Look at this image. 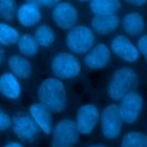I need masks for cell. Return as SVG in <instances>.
Instances as JSON below:
<instances>
[{"mask_svg": "<svg viewBox=\"0 0 147 147\" xmlns=\"http://www.w3.org/2000/svg\"><path fill=\"white\" fill-rule=\"evenodd\" d=\"M119 8H121L119 0H91L90 1V10L94 16L116 14L119 10Z\"/></svg>", "mask_w": 147, "mask_h": 147, "instance_id": "obj_19", "label": "cell"}, {"mask_svg": "<svg viewBox=\"0 0 147 147\" xmlns=\"http://www.w3.org/2000/svg\"><path fill=\"white\" fill-rule=\"evenodd\" d=\"M78 1H80V2H87V1H91V0H78Z\"/></svg>", "mask_w": 147, "mask_h": 147, "instance_id": "obj_33", "label": "cell"}, {"mask_svg": "<svg viewBox=\"0 0 147 147\" xmlns=\"http://www.w3.org/2000/svg\"><path fill=\"white\" fill-rule=\"evenodd\" d=\"M21 34L17 29L7 22H0V45L10 46L17 44Z\"/></svg>", "mask_w": 147, "mask_h": 147, "instance_id": "obj_23", "label": "cell"}, {"mask_svg": "<svg viewBox=\"0 0 147 147\" xmlns=\"http://www.w3.org/2000/svg\"><path fill=\"white\" fill-rule=\"evenodd\" d=\"M13 125V117H10L3 109L0 108V131H6Z\"/></svg>", "mask_w": 147, "mask_h": 147, "instance_id": "obj_25", "label": "cell"}, {"mask_svg": "<svg viewBox=\"0 0 147 147\" xmlns=\"http://www.w3.org/2000/svg\"><path fill=\"white\" fill-rule=\"evenodd\" d=\"M39 103L45 106L52 113H61L68 103L67 90L61 79L49 77L44 79L37 91Z\"/></svg>", "mask_w": 147, "mask_h": 147, "instance_id": "obj_1", "label": "cell"}, {"mask_svg": "<svg viewBox=\"0 0 147 147\" xmlns=\"http://www.w3.org/2000/svg\"><path fill=\"white\" fill-rule=\"evenodd\" d=\"M121 24V20L117 14L96 15L91 20V28L94 33L100 36H107L117 30Z\"/></svg>", "mask_w": 147, "mask_h": 147, "instance_id": "obj_15", "label": "cell"}, {"mask_svg": "<svg viewBox=\"0 0 147 147\" xmlns=\"http://www.w3.org/2000/svg\"><path fill=\"white\" fill-rule=\"evenodd\" d=\"M13 131L23 141H32L39 133V127L28 113L18 111L13 116Z\"/></svg>", "mask_w": 147, "mask_h": 147, "instance_id": "obj_10", "label": "cell"}, {"mask_svg": "<svg viewBox=\"0 0 147 147\" xmlns=\"http://www.w3.org/2000/svg\"><path fill=\"white\" fill-rule=\"evenodd\" d=\"M119 147H147V133L141 131H129L123 134Z\"/></svg>", "mask_w": 147, "mask_h": 147, "instance_id": "obj_22", "label": "cell"}, {"mask_svg": "<svg viewBox=\"0 0 147 147\" xmlns=\"http://www.w3.org/2000/svg\"><path fill=\"white\" fill-rule=\"evenodd\" d=\"M139 84L137 72L129 67H122L114 71L107 85V93L114 101H121L125 95L136 91Z\"/></svg>", "mask_w": 147, "mask_h": 147, "instance_id": "obj_2", "label": "cell"}, {"mask_svg": "<svg viewBox=\"0 0 147 147\" xmlns=\"http://www.w3.org/2000/svg\"><path fill=\"white\" fill-rule=\"evenodd\" d=\"M101 114L93 103H86L78 108L76 115V125L80 134H91L99 124Z\"/></svg>", "mask_w": 147, "mask_h": 147, "instance_id": "obj_8", "label": "cell"}, {"mask_svg": "<svg viewBox=\"0 0 147 147\" xmlns=\"http://www.w3.org/2000/svg\"><path fill=\"white\" fill-rule=\"evenodd\" d=\"M111 60V51L103 42L94 45V47L84 56V64L92 70H99L109 64Z\"/></svg>", "mask_w": 147, "mask_h": 147, "instance_id": "obj_12", "label": "cell"}, {"mask_svg": "<svg viewBox=\"0 0 147 147\" xmlns=\"http://www.w3.org/2000/svg\"><path fill=\"white\" fill-rule=\"evenodd\" d=\"M41 10L40 6L36 3H22L16 14V18L18 23L24 28H32L40 23L41 21Z\"/></svg>", "mask_w": 147, "mask_h": 147, "instance_id": "obj_14", "label": "cell"}, {"mask_svg": "<svg viewBox=\"0 0 147 147\" xmlns=\"http://www.w3.org/2000/svg\"><path fill=\"white\" fill-rule=\"evenodd\" d=\"M95 42V33L91 26L77 24L68 31L65 36V46L75 55H86Z\"/></svg>", "mask_w": 147, "mask_h": 147, "instance_id": "obj_3", "label": "cell"}, {"mask_svg": "<svg viewBox=\"0 0 147 147\" xmlns=\"http://www.w3.org/2000/svg\"><path fill=\"white\" fill-rule=\"evenodd\" d=\"M121 25L125 33L131 37H137L142 33L146 28L145 20L142 15L138 11H130L121 20Z\"/></svg>", "mask_w": 147, "mask_h": 147, "instance_id": "obj_17", "label": "cell"}, {"mask_svg": "<svg viewBox=\"0 0 147 147\" xmlns=\"http://www.w3.org/2000/svg\"><path fill=\"white\" fill-rule=\"evenodd\" d=\"M33 37H34L36 41L38 42L39 47L48 48L54 44L55 38H56V33L52 26H49L47 24H40L34 30Z\"/></svg>", "mask_w": 147, "mask_h": 147, "instance_id": "obj_20", "label": "cell"}, {"mask_svg": "<svg viewBox=\"0 0 147 147\" xmlns=\"http://www.w3.org/2000/svg\"><path fill=\"white\" fill-rule=\"evenodd\" d=\"M51 69L54 76L59 79H72L80 74L82 63L75 54L70 52H61L53 57Z\"/></svg>", "mask_w": 147, "mask_h": 147, "instance_id": "obj_4", "label": "cell"}, {"mask_svg": "<svg viewBox=\"0 0 147 147\" xmlns=\"http://www.w3.org/2000/svg\"><path fill=\"white\" fill-rule=\"evenodd\" d=\"M76 122L65 118L61 119L52 132L51 147H74L79 138Z\"/></svg>", "mask_w": 147, "mask_h": 147, "instance_id": "obj_6", "label": "cell"}, {"mask_svg": "<svg viewBox=\"0 0 147 147\" xmlns=\"http://www.w3.org/2000/svg\"><path fill=\"white\" fill-rule=\"evenodd\" d=\"M52 18L57 28L69 31L77 25L78 11L71 2L61 1L52 9Z\"/></svg>", "mask_w": 147, "mask_h": 147, "instance_id": "obj_9", "label": "cell"}, {"mask_svg": "<svg viewBox=\"0 0 147 147\" xmlns=\"http://www.w3.org/2000/svg\"><path fill=\"white\" fill-rule=\"evenodd\" d=\"M24 2H28V3H36V5H39V6H40V0H24Z\"/></svg>", "mask_w": 147, "mask_h": 147, "instance_id": "obj_31", "label": "cell"}, {"mask_svg": "<svg viewBox=\"0 0 147 147\" xmlns=\"http://www.w3.org/2000/svg\"><path fill=\"white\" fill-rule=\"evenodd\" d=\"M29 114L38 125L39 130L42 131L45 134H51L53 132V116L52 111L48 110L41 103H33L30 106Z\"/></svg>", "mask_w": 147, "mask_h": 147, "instance_id": "obj_13", "label": "cell"}, {"mask_svg": "<svg viewBox=\"0 0 147 147\" xmlns=\"http://www.w3.org/2000/svg\"><path fill=\"white\" fill-rule=\"evenodd\" d=\"M137 47H138L139 53L144 56L145 61L147 62V34H144L142 37H140V38L138 39Z\"/></svg>", "mask_w": 147, "mask_h": 147, "instance_id": "obj_26", "label": "cell"}, {"mask_svg": "<svg viewBox=\"0 0 147 147\" xmlns=\"http://www.w3.org/2000/svg\"><path fill=\"white\" fill-rule=\"evenodd\" d=\"M8 68L18 79H28L32 74L31 61L23 55H11L8 61Z\"/></svg>", "mask_w": 147, "mask_h": 147, "instance_id": "obj_18", "label": "cell"}, {"mask_svg": "<svg viewBox=\"0 0 147 147\" xmlns=\"http://www.w3.org/2000/svg\"><path fill=\"white\" fill-rule=\"evenodd\" d=\"M125 1L134 7H141L147 2V0H125Z\"/></svg>", "mask_w": 147, "mask_h": 147, "instance_id": "obj_28", "label": "cell"}, {"mask_svg": "<svg viewBox=\"0 0 147 147\" xmlns=\"http://www.w3.org/2000/svg\"><path fill=\"white\" fill-rule=\"evenodd\" d=\"M17 9L18 6L16 0H0V17L5 20V22L16 17Z\"/></svg>", "mask_w": 147, "mask_h": 147, "instance_id": "obj_24", "label": "cell"}, {"mask_svg": "<svg viewBox=\"0 0 147 147\" xmlns=\"http://www.w3.org/2000/svg\"><path fill=\"white\" fill-rule=\"evenodd\" d=\"M123 119L119 113L118 105L111 103L108 105L101 113L100 126L102 136L108 140L117 139L123 129Z\"/></svg>", "mask_w": 147, "mask_h": 147, "instance_id": "obj_5", "label": "cell"}, {"mask_svg": "<svg viewBox=\"0 0 147 147\" xmlns=\"http://www.w3.org/2000/svg\"><path fill=\"white\" fill-rule=\"evenodd\" d=\"M86 147H107L106 145H102V144H93V145H88Z\"/></svg>", "mask_w": 147, "mask_h": 147, "instance_id": "obj_32", "label": "cell"}, {"mask_svg": "<svg viewBox=\"0 0 147 147\" xmlns=\"http://www.w3.org/2000/svg\"><path fill=\"white\" fill-rule=\"evenodd\" d=\"M22 86L20 79L11 72H3L0 76V94L9 100H16L21 96Z\"/></svg>", "mask_w": 147, "mask_h": 147, "instance_id": "obj_16", "label": "cell"}, {"mask_svg": "<svg viewBox=\"0 0 147 147\" xmlns=\"http://www.w3.org/2000/svg\"><path fill=\"white\" fill-rule=\"evenodd\" d=\"M16 45H17L20 53L25 57H32V56L37 55V53L39 52L38 42L36 41L34 37L29 33L22 34Z\"/></svg>", "mask_w": 147, "mask_h": 147, "instance_id": "obj_21", "label": "cell"}, {"mask_svg": "<svg viewBox=\"0 0 147 147\" xmlns=\"http://www.w3.org/2000/svg\"><path fill=\"white\" fill-rule=\"evenodd\" d=\"M118 108L123 122L129 125L134 124L144 110V98L140 93L134 91L119 101Z\"/></svg>", "mask_w": 147, "mask_h": 147, "instance_id": "obj_7", "label": "cell"}, {"mask_svg": "<svg viewBox=\"0 0 147 147\" xmlns=\"http://www.w3.org/2000/svg\"><path fill=\"white\" fill-rule=\"evenodd\" d=\"M3 60H5V52H3V48H2V46L0 45V65L2 64Z\"/></svg>", "mask_w": 147, "mask_h": 147, "instance_id": "obj_30", "label": "cell"}, {"mask_svg": "<svg viewBox=\"0 0 147 147\" xmlns=\"http://www.w3.org/2000/svg\"><path fill=\"white\" fill-rule=\"evenodd\" d=\"M60 2L61 0H40V6H44L47 8H54Z\"/></svg>", "mask_w": 147, "mask_h": 147, "instance_id": "obj_27", "label": "cell"}, {"mask_svg": "<svg viewBox=\"0 0 147 147\" xmlns=\"http://www.w3.org/2000/svg\"><path fill=\"white\" fill-rule=\"evenodd\" d=\"M110 51L121 60L133 63L139 59V51L137 45H134L124 34H117L110 41Z\"/></svg>", "mask_w": 147, "mask_h": 147, "instance_id": "obj_11", "label": "cell"}, {"mask_svg": "<svg viewBox=\"0 0 147 147\" xmlns=\"http://www.w3.org/2000/svg\"><path fill=\"white\" fill-rule=\"evenodd\" d=\"M5 147H23V145L20 144V142H16V141H11V142L6 144Z\"/></svg>", "mask_w": 147, "mask_h": 147, "instance_id": "obj_29", "label": "cell"}]
</instances>
